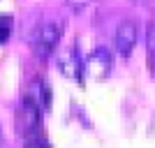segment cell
Returning <instances> with one entry per match:
<instances>
[{
	"mask_svg": "<svg viewBox=\"0 0 155 148\" xmlns=\"http://www.w3.org/2000/svg\"><path fill=\"white\" fill-rule=\"evenodd\" d=\"M81 67H84L88 74H93V77H97V79H102V77H107V72L111 70V56H109V51L107 49H95V51L86 58V63H81Z\"/></svg>",
	"mask_w": 155,
	"mask_h": 148,
	"instance_id": "cell-3",
	"label": "cell"
},
{
	"mask_svg": "<svg viewBox=\"0 0 155 148\" xmlns=\"http://www.w3.org/2000/svg\"><path fill=\"white\" fill-rule=\"evenodd\" d=\"M114 42H116V51L120 56H130L132 49L137 44V23L134 21H120L116 28V35H114Z\"/></svg>",
	"mask_w": 155,
	"mask_h": 148,
	"instance_id": "cell-2",
	"label": "cell"
},
{
	"mask_svg": "<svg viewBox=\"0 0 155 148\" xmlns=\"http://www.w3.org/2000/svg\"><path fill=\"white\" fill-rule=\"evenodd\" d=\"M67 5H70L74 12H79V9H84V7L88 5V0H67Z\"/></svg>",
	"mask_w": 155,
	"mask_h": 148,
	"instance_id": "cell-7",
	"label": "cell"
},
{
	"mask_svg": "<svg viewBox=\"0 0 155 148\" xmlns=\"http://www.w3.org/2000/svg\"><path fill=\"white\" fill-rule=\"evenodd\" d=\"M12 35V16H7V14H0V44L7 42Z\"/></svg>",
	"mask_w": 155,
	"mask_h": 148,
	"instance_id": "cell-5",
	"label": "cell"
},
{
	"mask_svg": "<svg viewBox=\"0 0 155 148\" xmlns=\"http://www.w3.org/2000/svg\"><path fill=\"white\" fill-rule=\"evenodd\" d=\"M146 51H148V67L150 72H155V21L148 26V32H146Z\"/></svg>",
	"mask_w": 155,
	"mask_h": 148,
	"instance_id": "cell-4",
	"label": "cell"
},
{
	"mask_svg": "<svg viewBox=\"0 0 155 148\" xmlns=\"http://www.w3.org/2000/svg\"><path fill=\"white\" fill-rule=\"evenodd\" d=\"M26 148H49V143L42 136H28L26 139Z\"/></svg>",
	"mask_w": 155,
	"mask_h": 148,
	"instance_id": "cell-6",
	"label": "cell"
},
{
	"mask_svg": "<svg viewBox=\"0 0 155 148\" xmlns=\"http://www.w3.org/2000/svg\"><path fill=\"white\" fill-rule=\"evenodd\" d=\"M58 42H60V28L56 23H42L32 35V46H35L37 56H49Z\"/></svg>",
	"mask_w": 155,
	"mask_h": 148,
	"instance_id": "cell-1",
	"label": "cell"
}]
</instances>
